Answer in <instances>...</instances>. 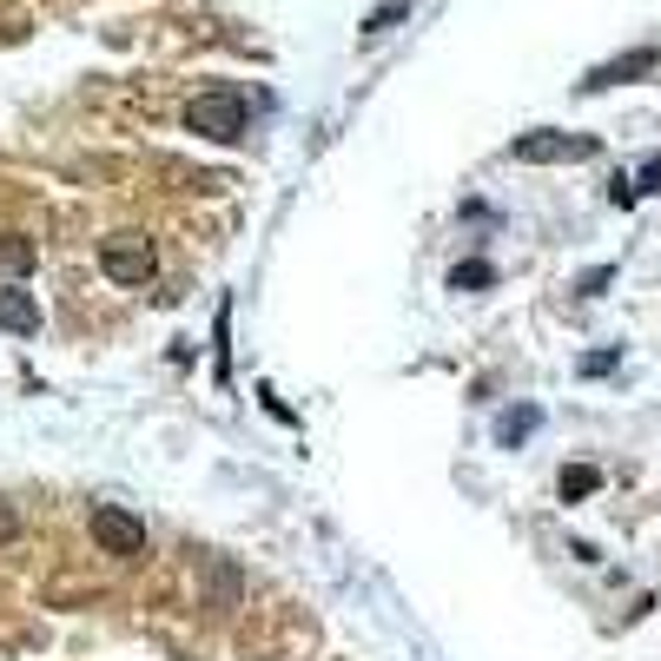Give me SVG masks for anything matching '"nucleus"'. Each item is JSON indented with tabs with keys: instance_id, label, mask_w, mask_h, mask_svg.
<instances>
[{
	"instance_id": "nucleus-1",
	"label": "nucleus",
	"mask_w": 661,
	"mask_h": 661,
	"mask_svg": "<svg viewBox=\"0 0 661 661\" xmlns=\"http://www.w3.org/2000/svg\"><path fill=\"white\" fill-rule=\"evenodd\" d=\"M186 127L199 132V139H219V146L246 139V93H232V87H206V93L186 107Z\"/></svg>"
},
{
	"instance_id": "nucleus-2",
	"label": "nucleus",
	"mask_w": 661,
	"mask_h": 661,
	"mask_svg": "<svg viewBox=\"0 0 661 661\" xmlns=\"http://www.w3.org/2000/svg\"><path fill=\"white\" fill-rule=\"evenodd\" d=\"M100 271H107L113 284H152L159 252H152V239H139V232H113V239L100 246Z\"/></svg>"
},
{
	"instance_id": "nucleus-3",
	"label": "nucleus",
	"mask_w": 661,
	"mask_h": 661,
	"mask_svg": "<svg viewBox=\"0 0 661 661\" xmlns=\"http://www.w3.org/2000/svg\"><path fill=\"white\" fill-rule=\"evenodd\" d=\"M93 542H100L107 555L132 562V555H146V523H139V517H127L120 503H100V510H93Z\"/></svg>"
},
{
	"instance_id": "nucleus-4",
	"label": "nucleus",
	"mask_w": 661,
	"mask_h": 661,
	"mask_svg": "<svg viewBox=\"0 0 661 661\" xmlns=\"http://www.w3.org/2000/svg\"><path fill=\"white\" fill-rule=\"evenodd\" d=\"M523 166H562V159H595V139L589 132H529L510 146Z\"/></svg>"
},
{
	"instance_id": "nucleus-5",
	"label": "nucleus",
	"mask_w": 661,
	"mask_h": 661,
	"mask_svg": "<svg viewBox=\"0 0 661 661\" xmlns=\"http://www.w3.org/2000/svg\"><path fill=\"white\" fill-rule=\"evenodd\" d=\"M0 331L7 338H40V298L20 291V284H7L0 291Z\"/></svg>"
},
{
	"instance_id": "nucleus-6",
	"label": "nucleus",
	"mask_w": 661,
	"mask_h": 661,
	"mask_svg": "<svg viewBox=\"0 0 661 661\" xmlns=\"http://www.w3.org/2000/svg\"><path fill=\"white\" fill-rule=\"evenodd\" d=\"M33 264H40V246L27 239V232H0V278H33Z\"/></svg>"
},
{
	"instance_id": "nucleus-7",
	"label": "nucleus",
	"mask_w": 661,
	"mask_h": 661,
	"mask_svg": "<svg viewBox=\"0 0 661 661\" xmlns=\"http://www.w3.org/2000/svg\"><path fill=\"white\" fill-rule=\"evenodd\" d=\"M535 430H542V410H535V403H517V410H503V417H497V443H503V450L529 443Z\"/></svg>"
},
{
	"instance_id": "nucleus-8",
	"label": "nucleus",
	"mask_w": 661,
	"mask_h": 661,
	"mask_svg": "<svg viewBox=\"0 0 661 661\" xmlns=\"http://www.w3.org/2000/svg\"><path fill=\"white\" fill-rule=\"evenodd\" d=\"M595 490H602V470H595V463H569V470L555 477V497H562V503H582V497H595Z\"/></svg>"
},
{
	"instance_id": "nucleus-9",
	"label": "nucleus",
	"mask_w": 661,
	"mask_h": 661,
	"mask_svg": "<svg viewBox=\"0 0 661 661\" xmlns=\"http://www.w3.org/2000/svg\"><path fill=\"white\" fill-rule=\"evenodd\" d=\"M649 67H655V53L642 47V53H629V60H615V67H595L582 87H615V80H629V73H649Z\"/></svg>"
},
{
	"instance_id": "nucleus-10",
	"label": "nucleus",
	"mask_w": 661,
	"mask_h": 661,
	"mask_svg": "<svg viewBox=\"0 0 661 661\" xmlns=\"http://www.w3.org/2000/svg\"><path fill=\"white\" fill-rule=\"evenodd\" d=\"M483 284H497V264L470 259V264H457V271H450V291H483Z\"/></svg>"
},
{
	"instance_id": "nucleus-11",
	"label": "nucleus",
	"mask_w": 661,
	"mask_h": 661,
	"mask_svg": "<svg viewBox=\"0 0 661 661\" xmlns=\"http://www.w3.org/2000/svg\"><path fill=\"white\" fill-rule=\"evenodd\" d=\"M403 13H410V0H384L378 13H364V33H391V27L403 20Z\"/></svg>"
},
{
	"instance_id": "nucleus-12",
	"label": "nucleus",
	"mask_w": 661,
	"mask_h": 661,
	"mask_svg": "<svg viewBox=\"0 0 661 661\" xmlns=\"http://www.w3.org/2000/svg\"><path fill=\"white\" fill-rule=\"evenodd\" d=\"M615 371V351H595V358H582V378H609Z\"/></svg>"
},
{
	"instance_id": "nucleus-13",
	"label": "nucleus",
	"mask_w": 661,
	"mask_h": 661,
	"mask_svg": "<svg viewBox=\"0 0 661 661\" xmlns=\"http://www.w3.org/2000/svg\"><path fill=\"white\" fill-rule=\"evenodd\" d=\"M13 535H20V510L0 497V542H13Z\"/></svg>"
},
{
	"instance_id": "nucleus-14",
	"label": "nucleus",
	"mask_w": 661,
	"mask_h": 661,
	"mask_svg": "<svg viewBox=\"0 0 661 661\" xmlns=\"http://www.w3.org/2000/svg\"><path fill=\"white\" fill-rule=\"evenodd\" d=\"M609 278H615V271H609V264H595V271H589V278H582V298H595V291H602V284H609Z\"/></svg>"
},
{
	"instance_id": "nucleus-15",
	"label": "nucleus",
	"mask_w": 661,
	"mask_h": 661,
	"mask_svg": "<svg viewBox=\"0 0 661 661\" xmlns=\"http://www.w3.org/2000/svg\"><path fill=\"white\" fill-rule=\"evenodd\" d=\"M642 192H661V159H649V166H642Z\"/></svg>"
}]
</instances>
